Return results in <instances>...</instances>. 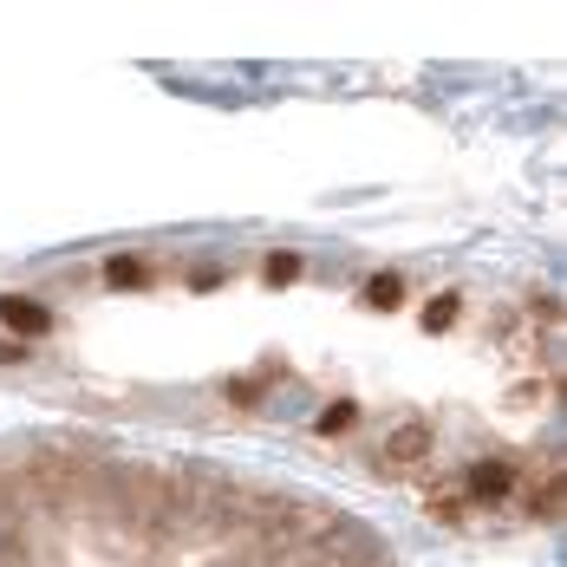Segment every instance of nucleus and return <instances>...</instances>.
<instances>
[{
    "instance_id": "f257e3e1",
    "label": "nucleus",
    "mask_w": 567,
    "mask_h": 567,
    "mask_svg": "<svg viewBox=\"0 0 567 567\" xmlns=\"http://www.w3.org/2000/svg\"><path fill=\"white\" fill-rule=\"evenodd\" d=\"M0 379L112 424L287 444L463 535L561 496L542 287L320 248H112L0 287Z\"/></svg>"
}]
</instances>
